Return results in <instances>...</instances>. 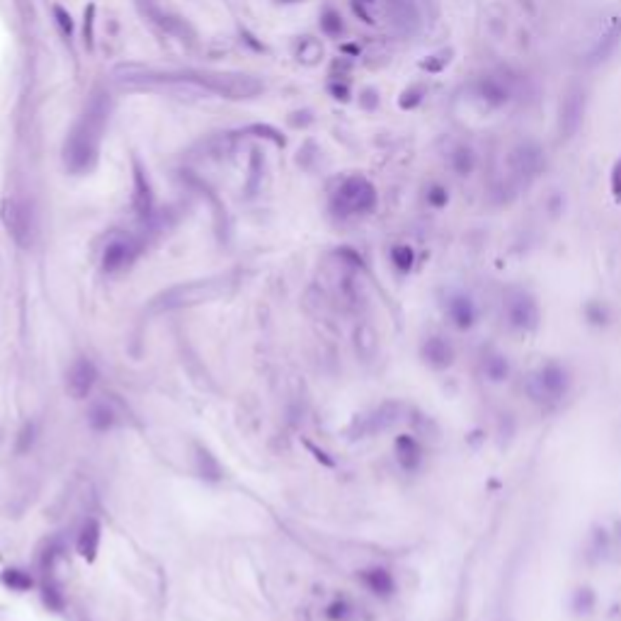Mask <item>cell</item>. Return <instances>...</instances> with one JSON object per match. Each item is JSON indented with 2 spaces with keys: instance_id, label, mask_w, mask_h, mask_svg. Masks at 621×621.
I'll use <instances>...</instances> for the list:
<instances>
[{
  "instance_id": "obj_1",
  "label": "cell",
  "mask_w": 621,
  "mask_h": 621,
  "mask_svg": "<svg viewBox=\"0 0 621 621\" xmlns=\"http://www.w3.org/2000/svg\"><path fill=\"white\" fill-rule=\"evenodd\" d=\"M236 287L233 277H212V279H197V282H185L178 287L165 289L151 301V311H175L187 309V306L207 304V301L221 299Z\"/></svg>"
},
{
  "instance_id": "obj_2",
  "label": "cell",
  "mask_w": 621,
  "mask_h": 621,
  "mask_svg": "<svg viewBox=\"0 0 621 621\" xmlns=\"http://www.w3.org/2000/svg\"><path fill=\"white\" fill-rule=\"evenodd\" d=\"M185 81H195L214 95L229 100H250L262 93V83L258 78L246 76V73H182Z\"/></svg>"
},
{
  "instance_id": "obj_3",
  "label": "cell",
  "mask_w": 621,
  "mask_h": 621,
  "mask_svg": "<svg viewBox=\"0 0 621 621\" xmlns=\"http://www.w3.org/2000/svg\"><path fill=\"white\" fill-rule=\"evenodd\" d=\"M376 207V190L369 180L350 178L333 195V212L338 216H364Z\"/></svg>"
},
{
  "instance_id": "obj_4",
  "label": "cell",
  "mask_w": 621,
  "mask_h": 621,
  "mask_svg": "<svg viewBox=\"0 0 621 621\" xmlns=\"http://www.w3.org/2000/svg\"><path fill=\"white\" fill-rule=\"evenodd\" d=\"M3 224L13 236L17 246L27 248L34 236V219L32 212L22 199H5L3 202Z\"/></svg>"
},
{
  "instance_id": "obj_5",
  "label": "cell",
  "mask_w": 621,
  "mask_h": 621,
  "mask_svg": "<svg viewBox=\"0 0 621 621\" xmlns=\"http://www.w3.org/2000/svg\"><path fill=\"white\" fill-rule=\"evenodd\" d=\"M95 153V129L93 122L85 119L76 127V131L71 134L66 144V163L71 165L73 170H83L88 168V161Z\"/></svg>"
},
{
  "instance_id": "obj_6",
  "label": "cell",
  "mask_w": 621,
  "mask_h": 621,
  "mask_svg": "<svg viewBox=\"0 0 621 621\" xmlns=\"http://www.w3.org/2000/svg\"><path fill=\"white\" fill-rule=\"evenodd\" d=\"M503 309H505L507 323H510L512 328L529 330V328L537 326V321H539V309H537V304H534V299L527 292H520V289L507 294Z\"/></svg>"
},
{
  "instance_id": "obj_7",
  "label": "cell",
  "mask_w": 621,
  "mask_h": 621,
  "mask_svg": "<svg viewBox=\"0 0 621 621\" xmlns=\"http://www.w3.org/2000/svg\"><path fill=\"white\" fill-rule=\"evenodd\" d=\"M136 255H139V248H136V243L131 238L124 236L112 238L105 246V253H102V270L110 272V275L127 270L131 262L136 260Z\"/></svg>"
},
{
  "instance_id": "obj_8",
  "label": "cell",
  "mask_w": 621,
  "mask_h": 621,
  "mask_svg": "<svg viewBox=\"0 0 621 621\" xmlns=\"http://www.w3.org/2000/svg\"><path fill=\"white\" fill-rule=\"evenodd\" d=\"M583 115H585V93L580 88H573L561 102L558 129H561L563 139H571V136L578 134L580 124H583Z\"/></svg>"
},
{
  "instance_id": "obj_9",
  "label": "cell",
  "mask_w": 621,
  "mask_h": 621,
  "mask_svg": "<svg viewBox=\"0 0 621 621\" xmlns=\"http://www.w3.org/2000/svg\"><path fill=\"white\" fill-rule=\"evenodd\" d=\"M95 379H98V372H95L93 362H90V360H76L66 372V391H68V396L76 398V401L90 396V391H93V386H95Z\"/></svg>"
},
{
  "instance_id": "obj_10",
  "label": "cell",
  "mask_w": 621,
  "mask_h": 621,
  "mask_svg": "<svg viewBox=\"0 0 621 621\" xmlns=\"http://www.w3.org/2000/svg\"><path fill=\"white\" fill-rule=\"evenodd\" d=\"M566 384H568L566 372H563L561 367H556V364L544 367L537 374V379H534L537 393L541 398H546V401H556V398H561L563 393H566Z\"/></svg>"
},
{
  "instance_id": "obj_11",
  "label": "cell",
  "mask_w": 621,
  "mask_h": 621,
  "mask_svg": "<svg viewBox=\"0 0 621 621\" xmlns=\"http://www.w3.org/2000/svg\"><path fill=\"white\" fill-rule=\"evenodd\" d=\"M134 207L136 212H139V216H148L153 207L151 187H148V180L139 163H134Z\"/></svg>"
},
{
  "instance_id": "obj_12",
  "label": "cell",
  "mask_w": 621,
  "mask_h": 621,
  "mask_svg": "<svg viewBox=\"0 0 621 621\" xmlns=\"http://www.w3.org/2000/svg\"><path fill=\"white\" fill-rule=\"evenodd\" d=\"M100 549V524L95 520H88L83 524L81 534H78V554H81L85 561H93L98 556Z\"/></svg>"
},
{
  "instance_id": "obj_13",
  "label": "cell",
  "mask_w": 621,
  "mask_h": 621,
  "mask_svg": "<svg viewBox=\"0 0 621 621\" xmlns=\"http://www.w3.org/2000/svg\"><path fill=\"white\" fill-rule=\"evenodd\" d=\"M364 583H367V588L372 592H376V595H391V590H393L391 575L386 571H379V568H376V571L364 573Z\"/></svg>"
},
{
  "instance_id": "obj_14",
  "label": "cell",
  "mask_w": 621,
  "mask_h": 621,
  "mask_svg": "<svg viewBox=\"0 0 621 621\" xmlns=\"http://www.w3.org/2000/svg\"><path fill=\"white\" fill-rule=\"evenodd\" d=\"M90 423L98 427V430H110V427L117 423V415L105 401H100V403H95L93 410H90Z\"/></svg>"
},
{
  "instance_id": "obj_15",
  "label": "cell",
  "mask_w": 621,
  "mask_h": 621,
  "mask_svg": "<svg viewBox=\"0 0 621 621\" xmlns=\"http://www.w3.org/2000/svg\"><path fill=\"white\" fill-rule=\"evenodd\" d=\"M619 42H621V22H619L617 27H614L612 32L607 34L605 39H602L600 44H597V49L592 51V56H590V59H592V61H605L607 56H609V54H612V51H614V47H617Z\"/></svg>"
},
{
  "instance_id": "obj_16",
  "label": "cell",
  "mask_w": 621,
  "mask_h": 621,
  "mask_svg": "<svg viewBox=\"0 0 621 621\" xmlns=\"http://www.w3.org/2000/svg\"><path fill=\"white\" fill-rule=\"evenodd\" d=\"M425 355H427V360L435 362V364H449V360H452V350H449L447 343L440 340V338L427 340Z\"/></svg>"
},
{
  "instance_id": "obj_17",
  "label": "cell",
  "mask_w": 621,
  "mask_h": 621,
  "mask_svg": "<svg viewBox=\"0 0 621 621\" xmlns=\"http://www.w3.org/2000/svg\"><path fill=\"white\" fill-rule=\"evenodd\" d=\"M474 316H476L474 304H471L469 299H464V296H461V299L452 301V318L459 323V326H469V323L474 321Z\"/></svg>"
},
{
  "instance_id": "obj_18",
  "label": "cell",
  "mask_w": 621,
  "mask_h": 621,
  "mask_svg": "<svg viewBox=\"0 0 621 621\" xmlns=\"http://www.w3.org/2000/svg\"><path fill=\"white\" fill-rule=\"evenodd\" d=\"M478 90H481L483 98H486L488 102H493V105H503V102L507 100V90H505L500 83L491 81V78L481 81V85H478Z\"/></svg>"
},
{
  "instance_id": "obj_19",
  "label": "cell",
  "mask_w": 621,
  "mask_h": 621,
  "mask_svg": "<svg viewBox=\"0 0 621 621\" xmlns=\"http://www.w3.org/2000/svg\"><path fill=\"white\" fill-rule=\"evenodd\" d=\"M396 449H398V459H401V464L408 466V469L418 461V447H415V442L410 440V437H401L396 444Z\"/></svg>"
},
{
  "instance_id": "obj_20",
  "label": "cell",
  "mask_w": 621,
  "mask_h": 621,
  "mask_svg": "<svg viewBox=\"0 0 621 621\" xmlns=\"http://www.w3.org/2000/svg\"><path fill=\"white\" fill-rule=\"evenodd\" d=\"M391 258H393V265H396L398 270L408 272L410 267H413L415 255H413V250H410L408 246H396V248H393V253H391Z\"/></svg>"
},
{
  "instance_id": "obj_21",
  "label": "cell",
  "mask_w": 621,
  "mask_h": 621,
  "mask_svg": "<svg viewBox=\"0 0 621 621\" xmlns=\"http://www.w3.org/2000/svg\"><path fill=\"white\" fill-rule=\"evenodd\" d=\"M454 168H457L459 175H466L474 170V153L469 148H459L457 156H454Z\"/></svg>"
},
{
  "instance_id": "obj_22",
  "label": "cell",
  "mask_w": 621,
  "mask_h": 621,
  "mask_svg": "<svg viewBox=\"0 0 621 621\" xmlns=\"http://www.w3.org/2000/svg\"><path fill=\"white\" fill-rule=\"evenodd\" d=\"M3 583L10 585L13 590H27L32 585V578H30V575H25L22 571H8L3 575Z\"/></svg>"
},
{
  "instance_id": "obj_23",
  "label": "cell",
  "mask_w": 621,
  "mask_h": 621,
  "mask_svg": "<svg viewBox=\"0 0 621 621\" xmlns=\"http://www.w3.org/2000/svg\"><path fill=\"white\" fill-rule=\"evenodd\" d=\"M199 466H202V474L207 478L221 476V469H219V464H216V459L209 452H204V449H199Z\"/></svg>"
},
{
  "instance_id": "obj_24",
  "label": "cell",
  "mask_w": 621,
  "mask_h": 621,
  "mask_svg": "<svg viewBox=\"0 0 621 621\" xmlns=\"http://www.w3.org/2000/svg\"><path fill=\"white\" fill-rule=\"evenodd\" d=\"M609 190H612L614 202L621 204V156L617 158V163L612 165V175H609Z\"/></svg>"
},
{
  "instance_id": "obj_25",
  "label": "cell",
  "mask_w": 621,
  "mask_h": 621,
  "mask_svg": "<svg viewBox=\"0 0 621 621\" xmlns=\"http://www.w3.org/2000/svg\"><path fill=\"white\" fill-rule=\"evenodd\" d=\"M423 95H425L423 88H410V90H406V93H403V98H401V107H403V110H413V107L420 105Z\"/></svg>"
},
{
  "instance_id": "obj_26",
  "label": "cell",
  "mask_w": 621,
  "mask_h": 621,
  "mask_svg": "<svg viewBox=\"0 0 621 621\" xmlns=\"http://www.w3.org/2000/svg\"><path fill=\"white\" fill-rule=\"evenodd\" d=\"M427 199H430V204L432 207H444V204H447V190H444V187H440V185H435L430 190V195H427Z\"/></svg>"
},
{
  "instance_id": "obj_27",
  "label": "cell",
  "mask_w": 621,
  "mask_h": 621,
  "mask_svg": "<svg viewBox=\"0 0 621 621\" xmlns=\"http://www.w3.org/2000/svg\"><path fill=\"white\" fill-rule=\"evenodd\" d=\"M442 56H444V54H442ZM442 56H430V59L423 61V64H420V66H423L425 71H432V73L442 71V68L449 64V59H442Z\"/></svg>"
},
{
  "instance_id": "obj_28",
  "label": "cell",
  "mask_w": 621,
  "mask_h": 621,
  "mask_svg": "<svg viewBox=\"0 0 621 621\" xmlns=\"http://www.w3.org/2000/svg\"><path fill=\"white\" fill-rule=\"evenodd\" d=\"M56 17H59L61 27H64V32H66V34H71V17H68L61 8H56Z\"/></svg>"
}]
</instances>
